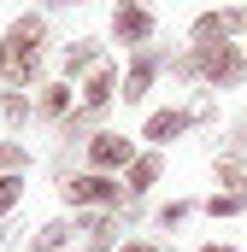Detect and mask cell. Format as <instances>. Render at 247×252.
I'll use <instances>...</instances> for the list:
<instances>
[{"label": "cell", "mask_w": 247, "mask_h": 252, "mask_svg": "<svg viewBox=\"0 0 247 252\" xmlns=\"http://www.w3.org/2000/svg\"><path fill=\"white\" fill-rule=\"evenodd\" d=\"M41 41H47V24H41V18H18V24L0 35V76H6L12 88L36 82V70H41Z\"/></svg>", "instance_id": "6da1fadb"}, {"label": "cell", "mask_w": 247, "mask_h": 252, "mask_svg": "<svg viewBox=\"0 0 247 252\" xmlns=\"http://www.w3.org/2000/svg\"><path fill=\"white\" fill-rule=\"evenodd\" d=\"M177 76H206L212 88H236L247 76V59L230 47V41H218V47H194L183 64H177Z\"/></svg>", "instance_id": "7a4b0ae2"}, {"label": "cell", "mask_w": 247, "mask_h": 252, "mask_svg": "<svg viewBox=\"0 0 247 252\" xmlns=\"http://www.w3.org/2000/svg\"><path fill=\"white\" fill-rule=\"evenodd\" d=\"M65 199L82 205V211H112V205L124 199V188L112 182V176H100V170H82V176L65 182Z\"/></svg>", "instance_id": "3957f363"}, {"label": "cell", "mask_w": 247, "mask_h": 252, "mask_svg": "<svg viewBox=\"0 0 247 252\" xmlns=\"http://www.w3.org/2000/svg\"><path fill=\"white\" fill-rule=\"evenodd\" d=\"M242 30H247L242 6H230V12H200V18H194V47H218V41L242 35Z\"/></svg>", "instance_id": "277c9868"}, {"label": "cell", "mask_w": 247, "mask_h": 252, "mask_svg": "<svg viewBox=\"0 0 247 252\" xmlns=\"http://www.w3.org/2000/svg\"><path fill=\"white\" fill-rule=\"evenodd\" d=\"M112 35H118V41H135V47H141V41L153 35V12H147L141 0H118V6H112Z\"/></svg>", "instance_id": "5b68a950"}, {"label": "cell", "mask_w": 247, "mask_h": 252, "mask_svg": "<svg viewBox=\"0 0 247 252\" xmlns=\"http://www.w3.org/2000/svg\"><path fill=\"white\" fill-rule=\"evenodd\" d=\"M88 164H94L100 176H106V170H129V164H135V147H129L124 135H94V141H88Z\"/></svg>", "instance_id": "8992f818"}, {"label": "cell", "mask_w": 247, "mask_h": 252, "mask_svg": "<svg viewBox=\"0 0 247 252\" xmlns=\"http://www.w3.org/2000/svg\"><path fill=\"white\" fill-rule=\"evenodd\" d=\"M112 100H118V76H112V64H94V70H88V82H82V112H94V118H100Z\"/></svg>", "instance_id": "52a82bcc"}, {"label": "cell", "mask_w": 247, "mask_h": 252, "mask_svg": "<svg viewBox=\"0 0 247 252\" xmlns=\"http://www.w3.org/2000/svg\"><path fill=\"white\" fill-rule=\"evenodd\" d=\"M153 76H159V53H153V47H135L129 76H124V100H141V94L153 88Z\"/></svg>", "instance_id": "ba28073f"}, {"label": "cell", "mask_w": 247, "mask_h": 252, "mask_svg": "<svg viewBox=\"0 0 247 252\" xmlns=\"http://www.w3.org/2000/svg\"><path fill=\"white\" fill-rule=\"evenodd\" d=\"M188 124H194V112H153L147 129H141V141H177Z\"/></svg>", "instance_id": "9c48e42d"}, {"label": "cell", "mask_w": 247, "mask_h": 252, "mask_svg": "<svg viewBox=\"0 0 247 252\" xmlns=\"http://www.w3.org/2000/svg\"><path fill=\"white\" fill-rule=\"evenodd\" d=\"M159 170H165L159 153H135V164H129V188H124V193H147L153 182H159Z\"/></svg>", "instance_id": "30bf717a"}, {"label": "cell", "mask_w": 247, "mask_h": 252, "mask_svg": "<svg viewBox=\"0 0 247 252\" xmlns=\"http://www.w3.org/2000/svg\"><path fill=\"white\" fill-rule=\"evenodd\" d=\"M94 64H100V47H94V41H71V47H65V76L94 70Z\"/></svg>", "instance_id": "8fae6325"}, {"label": "cell", "mask_w": 247, "mask_h": 252, "mask_svg": "<svg viewBox=\"0 0 247 252\" xmlns=\"http://www.w3.org/2000/svg\"><path fill=\"white\" fill-rule=\"evenodd\" d=\"M65 106H71V88H65V82H47V88H41V100H36V112H41V118H65Z\"/></svg>", "instance_id": "7c38bea8"}, {"label": "cell", "mask_w": 247, "mask_h": 252, "mask_svg": "<svg viewBox=\"0 0 247 252\" xmlns=\"http://www.w3.org/2000/svg\"><path fill=\"white\" fill-rule=\"evenodd\" d=\"M206 211H212V217H242V211H247V193H230V188H224V193L206 199Z\"/></svg>", "instance_id": "4fadbf2b"}, {"label": "cell", "mask_w": 247, "mask_h": 252, "mask_svg": "<svg viewBox=\"0 0 247 252\" xmlns=\"http://www.w3.org/2000/svg\"><path fill=\"white\" fill-rule=\"evenodd\" d=\"M218 182H224L230 193H247V164L242 158H218Z\"/></svg>", "instance_id": "5bb4252c"}, {"label": "cell", "mask_w": 247, "mask_h": 252, "mask_svg": "<svg viewBox=\"0 0 247 252\" xmlns=\"http://www.w3.org/2000/svg\"><path fill=\"white\" fill-rule=\"evenodd\" d=\"M65 241H71V223H47V229L36 235V252H59Z\"/></svg>", "instance_id": "9a60e30c"}, {"label": "cell", "mask_w": 247, "mask_h": 252, "mask_svg": "<svg viewBox=\"0 0 247 252\" xmlns=\"http://www.w3.org/2000/svg\"><path fill=\"white\" fill-rule=\"evenodd\" d=\"M30 164V153L18 147V141H0V176H12V170H24Z\"/></svg>", "instance_id": "2e32d148"}, {"label": "cell", "mask_w": 247, "mask_h": 252, "mask_svg": "<svg viewBox=\"0 0 247 252\" xmlns=\"http://www.w3.org/2000/svg\"><path fill=\"white\" fill-rule=\"evenodd\" d=\"M18 199H24V176L12 170V176H0V217H6V211H12Z\"/></svg>", "instance_id": "e0dca14e"}, {"label": "cell", "mask_w": 247, "mask_h": 252, "mask_svg": "<svg viewBox=\"0 0 247 252\" xmlns=\"http://www.w3.org/2000/svg\"><path fill=\"white\" fill-rule=\"evenodd\" d=\"M6 124H12V129L30 124V100H24V94H6Z\"/></svg>", "instance_id": "ac0fdd59"}, {"label": "cell", "mask_w": 247, "mask_h": 252, "mask_svg": "<svg viewBox=\"0 0 247 252\" xmlns=\"http://www.w3.org/2000/svg\"><path fill=\"white\" fill-rule=\"evenodd\" d=\"M183 217H188V205H183V199H171V205L159 211V223H165V229H171V223H183Z\"/></svg>", "instance_id": "d6986e66"}, {"label": "cell", "mask_w": 247, "mask_h": 252, "mask_svg": "<svg viewBox=\"0 0 247 252\" xmlns=\"http://www.w3.org/2000/svg\"><path fill=\"white\" fill-rule=\"evenodd\" d=\"M118 252H147V247H141V241H124V247H118Z\"/></svg>", "instance_id": "ffe728a7"}, {"label": "cell", "mask_w": 247, "mask_h": 252, "mask_svg": "<svg viewBox=\"0 0 247 252\" xmlns=\"http://www.w3.org/2000/svg\"><path fill=\"white\" fill-rule=\"evenodd\" d=\"M200 252H236V247H200Z\"/></svg>", "instance_id": "44dd1931"}, {"label": "cell", "mask_w": 247, "mask_h": 252, "mask_svg": "<svg viewBox=\"0 0 247 252\" xmlns=\"http://www.w3.org/2000/svg\"><path fill=\"white\" fill-rule=\"evenodd\" d=\"M47 6H77V0H47Z\"/></svg>", "instance_id": "7402d4cb"}, {"label": "cell", "mask_w": 247, "mask_h": 252, "mask_svg": "<svg viewBox=\"0 0 247 252\" xmlns=\"http://www.w3.org/2000/svg\"><path fill=\"white\" fill-rule=\"evenodd\" d=\"M88 252H94V247H88Z\"/></svg>", "instance_id": "603a6c76"}]
</instances>
